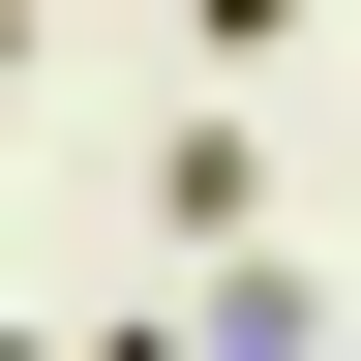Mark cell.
I'll return each mask as SVG.
<instances>
[{"label":"cell","instance_id":"1","mask_svg":"<svg viewBox=\"0 0 361 361\" xmlns=\"http://www.w3.org/2000/svg\"><path fill=\"white\" fill-rule=\"evenodd\" d=\"M30 61H61V0H0V90H30Z\"/></svg>","mask_w":361,"mask_h":361}]
</instances>
